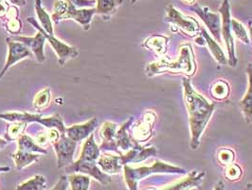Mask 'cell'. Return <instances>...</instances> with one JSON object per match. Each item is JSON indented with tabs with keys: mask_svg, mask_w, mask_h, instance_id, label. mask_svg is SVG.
<instances>
[{
	"mask_svg": "<svg viewBox=\"0 0 252 190\" xmlns=\"http://www.w3.org/2000/svg\"><path fill=\"white\" fill-rule=\"evenodd\" d=\"M183 2H185L186 4H188V5H193L194 3H195V1L196 0H182Z\"/></svg>",
	"mask_w": 252,
	"mask_h": 190,
	"instance_id": "44",
	"label": "cell"
},
{
	"mask_svg": "<svg viewBox=\"0 0 252 190\" xmlns=\"http://www.w3.org/2000/svg\"><path fill=\"white\" fill-rule=\"evenodd\" d=\"M98 165L106 174H118L124 168V163L121 154L103 153L98 159Z\"/></svg>",
	"mask_w": 252,
	"mask_h": 190,
	"instance_id": "16",
	"label": "cell"
},
{
	"mask_svg": "<svg viewBox=\"0 0 252 190\" xmlns=\"http://www.w3.org/2000/svg\"><path fill=\"white\" fill-rule=\"evenodd\" d=\"M168 38L163 36H154L146 39L143 43V46L147 49H150L158 53V55H163L166 52Z\"/></svg>",
	"mask_w": 252,
	"mask_h": 190,
	"instance_id": "24",
	"label": "cell"
},
{
	"mask_svg": "<svg viewBox=\"0 0 252 190\" xmlns=\"http://www.w3.org/2000/svg\"><path fill=\"white\" fill-rule=\"evenodd\" d=\"M98 126L97 118H92L84 124H77L72 127L65 128V134L68 138L74 142H81L83 140L88 139L94 131V129Z\"/></svg>",
	"mask_w": 252,
	"mask_h": 190,
	"instance_id": "14",
	"label": "cell"
},
{
	"mask_svg": "<svg viewBox=\"0 0 252 190\" xmlns=\"http://www.w3.org/2000/svg\"><path fill=\"white\" fill-rule=\"evenodd\" d=\"M6 43L8 44L9 54H8L6 64L0 73V80L3 76H5L7 71L11 67H13L14 64L19 62L22 59H25L27 57H31L32 55V52L30 51L25 45H23L20 42L14 41L12 38H6Z\"/></svg>",
	"mask_w": 252,
	"mask_h": 190,
	"instance_id": "10",
	"label": "cell"
},
{
	"mask_svg": "<svg viewBox=\"0 0 252 190\" xmlns=\"http://www.w3.org/2000/svg\"><path fill=\"white\" fill-rule=\"evenodd\" d=\"M9 171H10V167L0 165V173H2V172H9Z\"/></svg>",
	"mask_w": 252,
	"mask_h": 190,
	"instance_id": "43",
	"label": "cell"
},
{
	"mask_svg": "<svg viewBox=\"0 0 252 190\" xmlns=\"http://www.w3.org/2000/svg\"><path fill=\"white\" fill-rule=\"evenodd\" d=\"M250 29H251V34H252V27H250Z\"/></svg>",
	"mask_w": 252,
	"mask_h": 190,
	"instance_id": "46",
	"label": "cell"
},
{
	"mask_svg": "<svg viewBox=\"0 0 252 190\" xmlns=\"http://www.w3.org/2000/svg\"><path fill=\"white\" fill-rule=\"evenodd\" d=\"M66 10H67L66 1H62V0L56 1L53 5V14H52L53 21L58 23L60 20L64 19Z\"/></svg>",
	"mask_w": 252,
	"mask_h": 190,
	"instance_id": "33",
	"label": "cell"
},
{
	"mask_svg": "<svg viewBox=\"0 0 252 190\" xmlns=\"http://www.w3.org/2000/svg\"><path fill=\"white\" fill-rule=\"evenodd\" d=\"M47 180L42 175H35L17 186L15 190H45Z\"/></svg>",
	"mask_w": 252,
	"mask_h": 190,
	"instance_id": "27",
	"label": "cell"
},
{
	"mask_svg": "<svg viewBox=\"0 0 252 190\" xmlns=\"http://www.w3.org/2000/svg\"><path fill=\"white\" fill-rule=\"evenodd\" d=\"M235 159V153L230 149H220L217 152V161L220 165H229L233 164Z\"/></svg>",
	"mask_w": 252,
	"mask_h": 190,
	"instance_id": "32",
	"label": "cell"
},
{
	"mask_svg": "<svg viewBox=\"0 0 252 190\" xmlns=\"http://www.w3.org/2000/svg\"><path fill=\"white\" fill-rule=\"evenodd\" d=\"M96 13V8L76 9L72 5L67 3V10L64 15V19H73L83 26L86 31H88L90 27L91 19Z\"/></svg>",
	"mask_w": 252,
	"mask_h": 190,
	"instance_id": "18",
	"label": "cell"
},
{
	"mask_svg": "<svg viewBox=\"0 0 252 190\" xmlns=\"http://www.w3.org/2000/svg\"><path fill=\"white\" fill-rule=\"evenodd\" d=\"M243 176V169L241 166L236 164H231L227 165L225 170V177L227 178L228 181L234 182L238 181Z\"/></svg>",
	"mask_w": 252,
	"mask_h": 190,
	"instance_id": "35",
	"label": "cell"
},
{
	"mask_svg": "<svg viewBox=\"0 0 252 190\" xmlns=\"http://www.w3.org/2000/svg\"><path fill=\"white\" fill-rule=\"evenodd\" d=\"M133 117H131L129 120H127L124 125H122V127L119 128V130L117 131V135H116V143H117V147L120 154H122L123 152H128L136 147L139 146L138 143L134 142L131 140V137L128 134V128L131 126L132 122H133Z\"/></svg>",
	"mask_w": 252,
	"mask_h": 190,
	"instance_id": "19",
	"label": "cell"
},
{
	"mask_svg": "<svg viewBox=\"0 0 252 190\" xmlns=\"http://www.w3.org/2000/svg\"><path fill=\"white\" fill-rule=\"evenodd\" d=\"M28 22L31 23L37 31L41 32L45 36L47 41L50 43L52 49L56 52V54L59 58L60 65L63 66V64L66 62V60L78 56L79 51L75 47H71V46L63 43L61 40L57 39L54 36H51L48 33H46V31L41 27V25L38 24L36 19H34L33 17H28Z\"/></svg>",
	"mask_w": 252,
	"mask_h": 190,
	"instance_id": "7",
	"label": "cell"
},
{
	"mask_svg": "<svg viewBox=\"0 0 252 190\" xmlns=\"http://www.w3.org/2000/svg\"><path fill=\"white\" fill-rule=\"evenodd\" d=\"M70 190H89L90 178L81 173H72L67 176Z\"/></svg>",
	"mask_w": 252,
	"mask_h": 190,
	"instance_id": "26",
	"label": "cell"
},
{
	"mask_svg": "<svg viewBox=\"0 0 252 190\" xmlns=\"http://www.w3.org/2000/svg\"><path fill=\"white\" fill-rule=\"evenodd\" d=\"M51 101V89L49 88L42 89L35 95L33 99V108L35 110H43L49 106Z\"/></svg>",
	"mask_w": 252,
	"mask_h": 190,
	"instance_id": "30",
	"label": "cell"
},
{
	"mask_svg": "<svg viewBox=\"0 0 252 190\" xmlns=\"http://www.w3.org/2000/svg\"><path fill=\"white\" fill-rule=\"evenodd\" d=\"M192 11L196 13L202 21L208 27L215 39L219 43L221 41V19L217 13H211L210 10L206 7L195 4L192 8Z\"/></svg>",
	"mask_w": 252,
	"mask_h": 190,
	"instance_id": "11",
	"label": "cell"
},
{
	"mask_svg": "<svg viewBox=\"0 0 252 190\" xmlns=\"http://www.w3.org/2000/svg\"><path fill=\"white\" fill-rule=\"evenodd\" d=\"M124 0H97L96 12L99 14H109L123 3Z\"/></svg>",
	"mask_w": 252,
	"mask_h": 190,
	"instance_id": "29",
	"label": "cell"
},
{
	"mask_svg": "<svg viewBox=\"0 0 252 190\" xmlns=\"http://www.w3.org/2000/svg\"><path fill=\"white\" fill-rule=\"evenodd\" d=\"M68 188V180L66 176H62L60 180L56 183V185L50 190H67Z\"/></svg>",
	"mask_w": 252,
	"mask_h": 190,
	"instance_id": "38",
	"label": "cell"
},
{
	"mask_svg": "<svg viewBox=\"0 0 252 190\" xmlns=\"http://www.w3.org/2000/svg\"><path fill=\"white\" fill-rule=\"evenodd\" d=\"M118 131V126L112 122H104L100 128V136L101 138V145L100 150L102 151H112L119 152L117 143H116V135Z\"/></svg>",
	"mask_w": 252,
	"mask_h": 190,
	"instance_id": "15",
	"label": "cell"
},
{
	"mask_svg": "<svg viewBox=\"0 0 252 190\" xmlns=\"http://www.w3.org/2000/svg\"><path fill=\"white\" fill-rule=\"evenodd\" d=\"M57 155V165L59 168L66 167L73 164V156L75 153L76 142L67 136L61 135L60 138L52 144Z\"/></svg>",
	"mask_w": 252,
	"mask_h": 190,
	"instance_id": "8",
	"label": "cell"
},
{
	"mask_svg": "<svg viewBox=\"0 0 252 190\" xmlns=\"http://www.w3.org/2000/svg\"><path fill=\"white\" fill-rule=\"evenodd\" d=\"M204 177H205L204 172L194 170L190 172L187 177L175 182L160 190H190L192 189H196L201 185Z\"/></svg>",
	"mask_w": 252,
	"mask_h": 190,
	"instance_id": "17",
	"label": "cell"
},
{
	"mask_svg": "<svg viewBox=\"0 0 252 190\" xmlns=\"http://www.w3.org/2000/svg\"><path fill=\"white\" fill-rule=\"evenodd\" d=\"M10 1L17 6H25L26 5V0H10Z\"/></svg>",
	"mask_w": 252,
	"mask_h": 190,
	"instance_id": "40",
	"label": "cell"
},
{
	"mask_svg": "<svg viewBox=\"0 0 252 190\" xmlns=\"http://www.w3.org/2000/svg\"><path fill=\"white\" fill-rule=\"evenodd\" d=\"M9 8L10 7H9L8 3L6 2V0H0V18L7 15Z\"/></svg>",
	"mask_w": 252,
	"mask_h": 190,
	"instance_id": "39",
	"label": "cell"
},
{
	"mask_svg": "<svg viewBox=\"0 0 252 190\" xmlns=\"http://www.w3.org/2000/svg\"><path fill=\"white\" fill-rule=\"evenodd\" d=\"M196 65L193 58L192 49L189 44L182 45L179 49L178 57L174 61H169L166 58H161L158 61L149 64L146 68V74L149 76H155L164 72L175 74L194 75Z\"/></svg>",
	"mask_w": 252,
	"mask_h": 190,
	"instance_id": "3",
	"label": "cell"
},
{
	"mask_svg": "<svg viewBox=\"0 0 252 190\" xmlns=\"http://www.w3.org/2000/svg\"><path fill=\"white\" fill-rule=\"evenodd\" d=\"M201 36L205 39L206 44H208L210 51H212L213 55L215 56L216 61L221 65H225L227 64V59L225 56V53L223 50L221 49V47L219 46L218 42L215 41V39L211 38V36L206 32L205 29H201Z\"/></svg>",
	"mask_w": 252,
	"mask_h": 190,
	"instance_id": "22",
	"label": "cell"
},
{
	"mask_svg": "<svg viewBox=\"0 0 252 190\" xmlns=\"http://www.w3.org/2000/svg\"><path fill=\"white\" fill-rule=\"evenodd\" d=\"M246 190H252V183H250V184L247 185Z\"/></svg>",
	"mask_w": 252,
	"mask_h": 190,
	"instance_id": "45",
	"label": "cell"
},
{
	"mask_svg": "<svg viewBox=\"0 0 252 190\" xmlns=\"http://www.w3.org/2000/svg\"><path fill=\"white\" fill-rule=\"evenodd\" d=\"M0 119L9 122H23L26 124L37 122L38 124L48 128H56L57 130H59L61 135L65 134L66 127H64L63 119L59 114H55L50 117H43L40 114L29 113H8L0 114Z\"/></svg>",
	"mask_w": 252,
	"mask_h": 190,
	"instance_id": "5",
	"label": "cell"
},
{
	"mask_svg": "<svg viewBox=\"0 0 252 190\" xmlns=\"http://www.w3.org/2000/svg\"><path fill=\"white\" fill-rule=\"evenodd\" d=\"M13 125L8 127V132L5 136L7 141L18 139L22 135L27 127V124L23 122H13Z\"/></svg>",
	"mask_w": 252,
	"mask_h": 190,
	"instance_id": "31",
	"label": "cell"
},
{
	"mask_svg": "<svg viewBox=\"0 0 252 190\" xmlns=\"http://www.w3.org/2000/svg\"><path fill=\"white\" fill-rule=\"evenodd\" d=\"M219 12L222 15V24H221V34L223 35L225 45L228 54V63L231 67L237 65V58L235 55L234 40L231 34V18H230V6L228 0H224Z\"/></svg>",
	"mask_w": 252,
	"mask_h": 190,
	"instance_id": "6",
	"label": "cell"
},
{
	"mask_svg": "<svg viewBox=\"0 0 252 190\" xmlns=\"http://www.w3.org/2000/svg\"><path fill=\"white\" fill-rule=\"evenodd\" d=\"M225 189V186H224V183L223 182H218L215 186V190H224Z\"/></svg>",
	"mask_w": 252,
	"mask_h": 190,
	"instance_id": "41",
	"label": "cell"
},
{
	"mask_svg": "<svg viewBox=\"0 0 252 190\" xmlns=\"http://www.w3.org/2000/svg\"><path fill=\"white\" fill-rule=\"evenodd\" d=\"M231 30L233 31L236 38L246 44H250V38L245 27L235 19H231Z\"/></svg>",
	"mask_w": 252,
	"mask_h": 190,
	"instance_id": "34",
	"label": "cell"
},
{
	"mask_svg": "<svg viewBox=\"0 0 252 190\" xmlns=\"http://www.w3.org/2000/svg\"><path fill=\"white\" fill-rule=\"evenodd\" d=\"M156 121V114L154 112H146L133 127L132 132L136 142H144L153 135V127Z\"/></svg>",
	"mask_w": 252,
	"mask_h": 190,
	"instance_id": "12",
	"label": "cell"
},
{
	"mask_svg": "<svg viewBox=\"0 0 252 190\" xmlns=\"http://www.w3.org/2000/svg\"><path fill=\"white\" fill-rule=\"evenodd\" d=\"M40 158V154L31 153V152L19 151L13 154V159L15 166L18 170H21L27 167L28 165H32L33 162H36Z\"/></svg>",
	"mask_w": 252,
	"mask_h": 190,
	"instance_id": "21",
	"label": "cell"
},
{
	"mask_svg": "<svg viewBox=\"0 0 252 190\" xmlns=\"http://www.w3.org/2000/svg\"><path fill=\"white\" fill-rule=\"evenodd\" d=\"M167 13H168V20L174 23L175 26H177L179 29H181L184 33H186L190 37L199 36L200 26L194 18L182 14L173 6L168 7Z\"/></svg>",
	"mask_w": 252,
	"mask_h": 190,
	"instance_id": "9",
	"label": "cell"
},
{
	"mask_svg": "<svg viewBox=\"0 0 252 190\" xmlns=\"http://www.w3.org/2000/svg\"><path fill=\"white\" fill-rule=\"evenodd\" d=\"M182 85L189 115L190 147L192 150H196L200 144L202 133L215 112V105L208 101L192 88L189 78H184Z\"/></svg>",
	"mask_w": 252,
	"mask_h": 190,
	"instance_id": "1",
	"label": "cell"
},
{
	"mask_svg": "<svg viewBox=\"0 0 252 190\" xmlns=\"http://www.w3.org/2000/svg\"><path fill=\"white\" fill-rule=\"evenodd\" d=\"M12 39L25 45L26 47L34 54L37 62L43 63L45 61L46 57H45V53H44V46H45V42L47 39L41 32L38 31L37 34L32 38L14 37Z\"/></svg>",
	"mask_w": 252,
	"mask_h": 190,
	"instance_id": "13",
	"label": "cell"
},
{
	"mask_svg": "<svg viewBox=\"0 0 252 190\" xmlns=\"http://www.w3.org/2000/svg\"><path fill=\"white\" fill-rule=\"evenodd\" d=\"M211 92L215 99L224 100L229 95V86L224 80H217L213 84Z\"/></svg>",
	"mask_w": 252,
	"mask_h": 190,
	"instance_id": "28",
	"label": "cell"
},
{
	"mask_svg": "<svg viewBox=\"0 0 252 190\" xmlns=\"http://www.w3.org/2000/svg\"><path fill=\"white\" fill-rule=\"evenodd\" d=\"M35 12L37 14L41 27L46 31V33H48L51 36H54L53 35L54 31H53L51 17L46 12V10L43 8L41 0H35Z\"/></svg>",
	"mask_w": 252,
	"mask_h": 190,
	"instance_id": "25",
	"label": "cell"
},
{
	"mask_svg": "<svg viewBox=\"0 0 252 190\" xmlns=\"http://www.w3.org/2000/svg\"><path fill=\"white\" fill-rule=\"evenodd\" d=\"M18 150L24 152H31V153H37V154H47L48 152L42 148L40 145L32 139V137L22 134L18 138Z\"/></svg>",
	"mask_w": 252,
	"mask_h": 190,
	"instance_id": "23",
	"label": "cell"
},
{
	"mask_svg": "<svg viewBox=\"0 0 252 190\" xmlns=\"http://www.w3.org/2000/svg\"><path fill=\"white\" fill-rule=\"evenodd\" d=\"M101 155L100 147L96 144L94 140V135L91 134L85 142L80 158L65 167V171L68 174L81 173L95 179L101 185L106 186L111 183V177L102 172L98 165V159Z\"/></svg>",
	"mask_w": 252,
	"mask_h": 190,
	"instance_id": "2",
	"label": "cell"
},
{
	"mask_svg": "<svg viewBox=\"0 0 252 190\" xmlns=\"http://www.w3.org/2000/svg\"><path fill=\"white\" fill-rule=\"evenodd\" d=\"M124 174L127 189L138 190L139 182L153 174H186V170L182 167L170 165L168 163L157 160L151 165H143L134 167L131 165L124 166Z\"/></svg>",
	"mask_w": 252,
	"mask_h": 190,
	"instance_id": "4",
	"label": "cell"
},
{
	"mask_svg": "<svg viewBox=\"0 0 252 190\" xmlns=\"http://www.w3.org/2000/svg\"><path fill=\"white\" fill-rule=\"evenodd\" d=\"M6 29L9 33H11L13 35L18 34L21 31V21L18 18L8 19L7 24H6Z\"/></svg>",
	"mask_w": 252,
	"mask_h": 190,
	"instance_id": "37",
	"label": "cell"
},
{
	"mask_svg": "<svg viewBox=\"0 0 252 190\" xmlns=\"http://www.w3.org/2000/svg\"><path fill=\"white\" fill-rule=\"evenodd\" d=\"M247 73L249 76V88L246 95L240 101L239 106L245 115L246 121L250 124L252 123V64H249Z\"/></svg>",
	"mask_w": 252,
	"mask_h": 190,
	"instance_id": "20",
	"label": "cell"
},
{
	"mask_svg": "<svg viewBox=\"0 0 252 190\" xmlns=\"http://www.w3.org/2000/svg\"><path fill=\"white\" fill-rule=\"evenodd\" d=\"M7 144H8V141H7V140L0 138V150L4 149V148L7 146Z\"/></svg>",
	"mask_w": 252,
	"mask_h": 190,
	"instance_id": "42",
	"label": "cell"
},
{
	"mask_svg": "<svg viewBox=\"0 0 252 190\" xmlns=\"http://www.w3.org/2000/svg\"><path fill=\"white\" fill-rule=\"evenodd\" d=\"M66 2L72 5L76 9H85V8H94L97 4V0H66Z\"/></svg>",
	"mask_w": 252,
	"mask_h": 190,
	"instance_id": "36",
	"label": "cell"
}]
</instances>
